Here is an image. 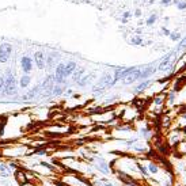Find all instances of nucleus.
I'll list each match as a JSON object with an SVG mask.
<instances>
[{"label":"nucleus","instance_id":"nucleus-1","mask_svg":"<svg viewBox=\"0 0 186 186\" xmlns=\"http://www.w3.org/2000/svg\"><path fill=\"white\" fill-rule=\"evenodd\" d=\"M4 94L6 95H12V94H15V91H17V82H15V77L12 74H7V77L4 79Z\"/></svg>","mask_w":186,"mask_h":186},{"label":"nucleus","instance_id":"nucleus-2","mask_svg":"<svg viewBox=\"0 0 186 186\" xmlns=\"http://www.w3.org/2000/svg\"><path fill=\"white\" fill-rule=\"evenodd\" d=\"M11 53H12L11 44L3 42V44L0 45V63H7L8 58L11 57Z\"/></svg>","mask_w":186,"mask_h":186},{"label":"nucleus","instance_id":"nucleus-3","mask_svg":"<svg viewBox=\"0 0 186 186\" xmlns=\"http://www.w3.org/2000/svg\"><path fill=\"white\" fill-rule=\"evenodd\" d=\"M20 67H22L23 72L29 74V72L33 69V61H31V58L29 57V56H23V57L20 58Z\"/></svg>","mask_w":186,"mask_h":186},{"label":"nucleus","instance_id":"nucleus-4","mask_svg":"<svg viewBox=\"0 0 186 186\" xmlns=\"http://www.w3.org/2000/svg\"><path fill=\"white\" fill-rule=\"evenodd\" d=\"M34 60H36V64L39 69L45 68V55L42 52H36L34 55Z\"/></svg>","mask_w":186,"mask_h":186},{"label":"nucleus","instance_id":"nucleus-5","mask_svg":"<svg viewBox=\"0 0 186 186\" xmlns=\"http://www.w3.org/2000/svg\"><path fill=\"white\" fill-rule=\"evenodd\" d=\"M76 68H77V65H76V63H74V61H71V63H68L67 65H64V77L69 76Z\"/></svg>","mask_w":186,"mask_h":186},{"label":"nucleus","instance_id":"nucleus-6","mask_svg":"<svg viewBox=\"0 0 186 186\" xmlns=\"http://www.w3.org/2000/svg\"><path fill=\"white\" fill-rule=\"evenodd\" d=\"M30 82H31V77L29 76L27 74H26V75H23V76L20 77L19 84H20V87H22V88H26L29 84H30Z\"/></svg>","mask_w":186,"mask_h":186},{"label":"nucleus","instance_id":"nucleus-7","mask_svg":"<svg viewBox=\"0 0 186 186\" xmlns=\"http://www.w3.org/2000/svg\"><path fill=\"white\" fill-rule=\"evenodd\" d=\"M150 83L151 82H143L141 84H139L137 86V88H136V93H140V91H143V90H145V88H147V86H150Z\"/></svg>","mask_w":186,"mask_h":186},{"label":"nucleus","instance_id":"nucleus-8","mask_svg":"<svg viewBox=\"0 0 186 186\" xmlns=\"http://www.w3.org/2000/svg\"><path fill=\"white\" fill-rule=\"evenodd\" d=\"M99 169L103 172H109V166H107V163H105L103 160H99Z\"/></svg>","mask_w":186,"mask_h":186},{"label":"nucleus","instance_id":"nucleus-9","mask_svg":"<svg viewBox=\"0 0 186 186\" xmlns=\"http://www.w3.org/2000/svg\"><path fill=\"white\" fill-rule=\"evenodd\" d=\"M148 170H150L152 174H156V172L159 171V169H158V166H156L155 163H150L148 164Z\"/></svg>","mask_w":186,"mask_h":186},{"label":"nucleus","instance_id":"nucleus-10","mask_svg":"<svg viewBox=\"0 0 186 186\" xmlns=\"http://www.w3.org/2000/svg\"><path fill=\"white\" fill-rule=\"evenodd\" d=\"M131 42L133 45H143V38L141 37H133V38L131 39Z\"/></svg>","mask_w":186,"mask_h":186},{"label":"nucleus","instance_id":"nucleus-11","mask_svg":"<svg viewBox=\"0 0 186 186\" xmlns=\"http://www.w3.org/2000/svg\"><path fill=\"white\" fill-rule=\"evenodd\" d=\"M156 18H158V17H156V14L151 15V17H150V18H148V19H147V25H148V26H152L153 23L156 22Z\"/></svg>","mask_w":186,"mask_h":186},{"label":"nucleus","instance_id":"nucleus-12","mask_svg":"<svg viewBox=\"0 0 186 186\" xmlns=\"http://www.w3.org/2000/svg\"><path fill=\"white\" fill-rule=\"evenodd\" d=\"M163 101H164L163 95H158V96H155V99H153V102H155L156 105H162L163 103Z\"/></svg>","mask_w":186,"mask_h":186},{"label":"nucleus","instance_id":"nucleus-13","mask_svg":"<svg viewBox=\"0 0 186 186\" xmlns=\"http://www.w3.org/2000/svg\"><path fill=\"white\" fill-rule=\"evenodd\" d=\"M61 91H63V88L60 86H53V95H58V94H61Z\"/></svg>","mask_w":186,"mask_h":186},{"label":"nucleus","instance_id":"nucleus-14","mask_svg":"<svg viewBox=\"0 0 186 186\" xmlns=\"http://www.w3.org/2000/svg\"><path fill=\"white\" fill-rule=\"evenodd\" d=\"M177 8L178 10H185L186 8V2H185V0H179V2H178Z\"/></svg>","mask_w":186,"mask_h":186},{"label":"nucleus","instance_id":"nucleus-15","mask_svg":"<svg viewBox=\"0 0 186 186\" xmlns=\"http://www.w3.org/2000/svg\"><path fill=\"white\" fill-rule=\"evenodd\" d=\"M169 37L172 39V41H178V39H181V34L179 33H171Z\"/></svg>","mask_w":186,"mask_h":186},{"label":"nucleus","instance_id":"nucleus-16","mask_svg":"<svg viewBox=\"0 0 186 186\" xmlns=\"http://www.w3.org/2000/svg\"><path fill=\"white\" fill-rule=\"evenodd\" d=\"M175 96H177V93H175V91H171L170 95H169V102L170 103H172V102L175 101Z\"/></svg>","mask_w":186,"mask_h":186},{"label":"nucleus","instance_id":"nucleus-17","mask_svg":"<svg viewBox=\"0 0 186 186\" xmlns=\"http://www.w3.org/2000/svg\"><path fill=\"white\" fill-rule=\"evenodd\" d=\"M137 167H139V170L143 172V175H145V177H147V175H148V172H147V170H145L144 167L141 166V163H137Z\"/></svg>","mask_w":186,"mask_h":186},{"label":"nucleus","instance_id":"nucleus-18","mask_svg":"<svg viewBox=\"0 0 186 186\" xmlns=\"http://www.w3.org/2000/svg\"><path fill=\"white\" fill-rule=\"evenodd\" d=\"M162 33H163V36H167V37H169L170 34H171V31H170L167 27H162Z\"/></svg>","mask_w":186,"mask_h":186},{"label":"nucleus","instance_id":"nucleus-19","mask_svg":"<svg viewBox=\"0 0 186 186\" xmlns=\"http://www.w3.org/2000/svg\"><path fill=\"white\" fill-rule=\"evenodd\" d=\"M160 3L163 6H170V4H172V0H160Z\"/></svg>","mask_w":186,"mask_h":186},{"label":"nucleus","instance_id":"nucleus-20","mask_svg":"<svg viewBox=\"0 0 186 186\" xmlns=\"http://www.w3.org/2000/svg\"><path fill=\"white\" fill-rule=\"evenodd\" d=\"M3 87H4V79L0 76V91L3 90Z\"/></svg>","mask_w":186,"mask_h":186},{"label":"nucleus","instance_id":"nucleus-21","mask_svg":"<svg viewBox=\"0 0 186 186\" xmlns=\"http://www.w3.org/2000/svg\"><path fill=\"white\" fill-rule=\"evenodd\" d=\"M129 17H132V14L129 11H126V12H124V18H125V19H128Z\"/></svg>","mask_w":186,"mask_h":186},{"label":"nucleus","instance_id":"nucleus-22","mask_svg":"<svg viewBox=\"0 0 186 186\" xmlns=\"http://www.w3.org/2000/svg\"><path fill=\"white\" fill-rule=\"evenodd\" d=\"M134 15H136V17H140V15H141V11H140V10H136V12H134Z\"/></svg>","mask_w":186,"mask_h":186},{"label":"nucleus","instance_id":"nucleus-23","mask_svg":"<svg viewBox=\"0 0 186 186\" xmlns=\"http://www.w3.org/2000/svg\"><path fill=\"white\" fill-rule=\"evenodd\" d=\"M6 169L7 167L4 166V164H0V170H2V171H6Z\"/></svg>","mask_w":186,"mask_h":186},{"label":"nucleus","instance_id":"nucleus-24","mask_svg":"<svg viewBox=\"0 0 186 186\" xmlns=\"http://www.w3.org/2000/svg\"><path fill=\"white\" fill-rule=\"evenodd\" d=\"M128 186H136V185H134V183H131V182H129V183H128Z\"/></svg>","mask_w":186,"mask_h":186},{"label":"nucleus","instance_id":"nucleus-25","mask_svg":"<svg viewBox=\"0 0 186 186\" xmlns=\"http://www.w3.org/2000/svg\"><path fill=\"white\" fill-rule=\"evenodd\" d=\"M103 186H113L112 183H106V185H103Z\"/></svg>","mask_w":186,"mask_h":186}]
</instances>
